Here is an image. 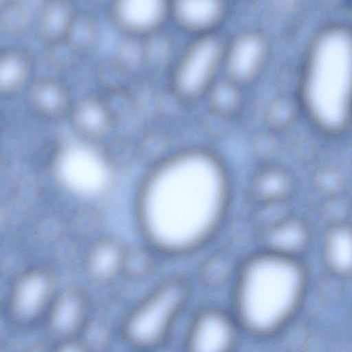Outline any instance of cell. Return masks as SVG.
Wrapping results in <instances>:
<instances>
[{
	"mask_svg": "<svg viewBox=\"0 0 352 352\" xmlns=\"http://www.w3.org/2000/svg\"><path fill=\"white\" fill-rule=\"evenodd\" d=\"M26 99L35 113L52 120L68 117L74 103L65 84L58 79L47 76L30 82Z\"/></svg>",
	"mask_w": 352,
	"mask_h": 352,
	"instance_id": "obj_7",
	"label": "cell"
},
{
	"mask_svg": "<svg viewBox=\"0 0 352 352\" xmlns=\"http://www.w3.org/2000/svg\"><path fill=\"white\" fill-rule=\"evenodd\" d=\"M35 19L30 6L22 1H8L0 8L1 29L11 36L25 34L35 23Z\"/></svg>",
	"mask_w": 352,
	"mask_h": 352,
	"instance_id": "obj_14",
	"label": "cell"
},
{
	"mask_svg": "<svg viewBox=\"0 0 352 352\" xmlns=\"http://www.w3.org/2000/svg\"><path fill=\"white\" fill-rule=\"evenodd\" d=\"M177 9L184 21L200 25L210 21L217 16L219 6L211 1H188L179 2Z\"/></svg>",
	"mask_w": 352,
	"mask_h": 352,
	"instance_id": "obj_20",
	"label": "cell"
},
{
	"mask_svg": "<svg viewBox=\"0 0 352 352\" xmlns=\"http://www.w3.org/2000/svg\"><path fill=\"white\" fill-rule=\"evenodd\" d=\"M304 292L303 273L292 258L263 250L238 268L232 313L241 331L267 338L294 317Z\"/></svg>",
	"mask_w": 352,
	"mask_h": 352,
	"instance_id": "obj_2",
	"label": "cell"
},
{
	"mask_svg": "<svg viewBox=\"0 0 352 352\" xmlns=\"http://www.w3.org/2000/svg\"><path fill=\"white\" fill-rule=\"evenodd\" d=\"M228 179L211 156L189 153L164 162L142 189L140 212L145 232L170 253L191 251L219 227L229 195Z\"/></svg>",
	"mask_w": 352,
	"mask_h": 352,
	"instance_id": "obj_1",
	"label": "cell"
},
{
	"mask_svg": "<svg viewBox=\"0 0 352 352\" xmlns=\"http://www.w3.org/2000/svg\"><path fill=\"white\" fill-rule=\"evenodd\" d=\"M241 331L233 314L217 307L200 309L186 331L184 352H233Z\"/></svg>",
	"mask_w": 352,
	"mask_h": 352,
	"instance_id": "obj_4",
	"label": "cell"
},
{
	"mask_svg": "<svg viewBox=\"0 0 352 352\" xmlns=\"http://www.w3.org/2000/svg\"><path fill=\"white\" fill-rule=\"evenodd\" d=\"M95 76L99 85L109 94L126 91L129 87V71L116 58L98 63Z\"/></svg>",
	"mask_w": 352,
	"mask_h": 352,
	"instance_id": "obj_17",
	"label": "cell"
},
{
	"mask_svg": "<svg viewBox=\"0 0 352 352\" xmlns=\"http://www.w3.org/2000/svg\"><path fill=\"white\" fill-rule=\"evenodd\" d=\"M80 311L78 300L73 296H66L56 305L51 317V324L58 333H69L78 324Z\"/></svg>",
	"mask_w": 352,
	"mask_h": 352,
	"instance_id": "obj_19",
	"label": "cell"
},
{
	"mask_svg": "<svg viewBox=\"0 0 352 352\" xmlns=\"http://www.w3.org/2000/svg\"><path fill=\"white\" fill-rule=\"evenodd\" d=\"M286 175L280 170H263L253 182V193L262 204L278 203L289 188Z\"/></svg>",
	"mask_w": 352,
	"mask_h": 352,
	"instance_id": "obj_16",
	"label": "cell"
},
{
	"mask_svg": "<svg viewBox=\"0 0 352 352\" xmlns=\"http://www.w3.org/2000/svg\"><path fill=\"white\" fill-rule=\"evenodd\" d=\"M98 34L99 26L95 16L87 12H76L64 38L83 55L96 44Z\"/></svg>",
	"mask_w": 352,
	"mask_h": 352,
	"instance_id": "obj_15",
	"label": "cell"
},
{
	"mask_svg": "<svg viewBox=\"0 0 352 352\" xmlns=\"http://www.w3.org/2000/svg\"><path fill=\"white\" fill-rule=\"evenodd\" d=\"M261 43L258 39L248 37L241 40L235 47L231 58L234 72L246 76L254 69L261 54Z\"/></svg>",
	"mask_w": 352,
	"mask_h": 352,
	"instance_id": "obj_18",
	"label": "cell"
},
{
	"mask_svg": "<svg viewBox=\"0 0 352 352\" xmlns=\"http://www.w3.org/2000/svg\"><path fill=\"white\" fill-rule=\"evenodd\" d=\"M188 284L179 278L163 283L132 314L126 333L135 344L153 348L163 343L190 298Z\"/></svg>",
	"mask_w": 352,
	"mask_h": 352,
	"instance_id": "obj_3",
	"label": "cell"
},
{
	"mask_svg": "<svg viewBox=\"0 0 352 352\" xmlns=\"http://www.w3.org/2000/svg\"><path fill=\"white\" fill-rule=\"evenodd\" d=\"M219 51L214 41L206 40L190 52L179 74V85L183 91L193 93L204 84L215 65Z\"/></svg>",
	"mask_w": 352,
	"mask_h": 352,
	"instance_id": "obj_8",
	"label": "cell"
},
{
	"mask_svg": "<svg viewBox=\"0 0 352 352\" xmlns=\"http://www.w3.org/2000/svg\"><path fill=\"white\" fill-rule=\"evenodd\" d=\"M57 352H85L79 345L74 343L67 344L62 346Z\"/></svg>",
	"mask_w": 352,
	"mask_h": 352,
	"instance_id": "obj_22",
	"label": "cell"
},
{
	"mask_svg": "<svg viewBox=\"0 0 352 352\" xmlns=\"http://www.w3.org/2000/svg\"><path fill=\"white\" fill-rule=\"evenodd\" d=\"M32 54L21 47H8L0 54V92L10 96L28 84L34 69Z\"/></svg>",
	"mask_w": 352,
	"mask_h": 352,
	"instance_id": "obj_9",
	"label": "cell"
},
{
	"mask_svg": "<svg viewBox=\"0 0 352 352\" xmlns=\"http://www.w3.org/2000/svg\"><path fill=\"white\" fill-rule=\"evenodd\" d=\"M48 278L32 274L23 277L17 284L12 298V309L21 319L28 320L37 316L50 293Z\"/></svg>",
	"mask_w": 352,
	"mask_h": 352,
	"instance_id": "obj_10",
	"label": "cell"
},
{
	"mask_svg": "<svg viewBox=\"0 0 352 352\" xmlns=\"http://www.w3.org/2000/svg\"><path fill=\"white\" fill-rule=\"evenodd\" d=\"M76 14L67 1L43 3L38 10L34 23L40 39L47 45L64 38Z\"/></svg>",
	"mask_w": 352,
	"mask_h": 352,
	"instance_id": "obj_11",
	"label": "cell"
},
{
	"mask_svg": "<svg viewBox=\"0 0 352 352\" xmlns=\"http://www.w3.org/2000/svg\"><path fill=\"white\" fill-rule=\"evenodd\" d=\"M326 256L331 267L338 273L352 272V231L338 228L329 233L326 241Z\"/></svg>",
	"mask_w": 352,
	"mask_h": 352,
	"instance_id": "obj_13",
	"label": "cell"
},
{
	"mask_svg": "<svg viewBox=\"0 0 352 352\" xmlns=\"http://www.w3.org/2000/svg\"><path fill=\"white\" fill-rule=\"evenodd\" d=\"M68 118L73 130L89 140L107 136L118 118L107 98L98 95L85 96L74 101Z\"/></svg>",
	"mask_w": 352,
	"mask_h": 352,
	"instance_id": "obj_5",
	"label": "cell"
},
{
	"mask_svg": "<svg viewBox=\"0 0 352 352\" xmlns=\"http://www.w3.org/2000/svg\"><path fill=\"white\" fill-rule=\"evenodd\" d=\"M164 11V6L158 0H118L110 6L109 15L126 36L138 37L151 31Z\"/></svg>",
	"mask_w": 352,
	"mask_h": 352,
	"instance_id": "obj_6",
	"label": "cell"
},
{
	"mask_svg": "<svg viewBox=\"0 0 352 352\" xmlns=\"http://www.w3.org/2000/svg\"><path fill=\"white\" fill-rule=\"evenodd\" d=\"M46 45L47 59L56 69H68L75 66L82 56L65 38Z\"/></svg>",
	"mask_w": 352,
	"mask_h": 352,
	"instance_id": "obj_21",
	"label": "cell"
},
{
	"mask_svg": "<svg viewBox=\"0 0 352 352\" xmlns=\"http://www.w3.org/2000/svg\"><path fill=\"white\" fill-rule=\"evenodd\" d=\"M262 236L265 251L291 257L289 253L298 249L305 241V231L297 221L282 219L264 228Z\"/></svg>",
	"mask_w": 352,
	"mask_h": 352,
	"instance_id": "obj_12",
	"label": "cell"
}]
</instances>
